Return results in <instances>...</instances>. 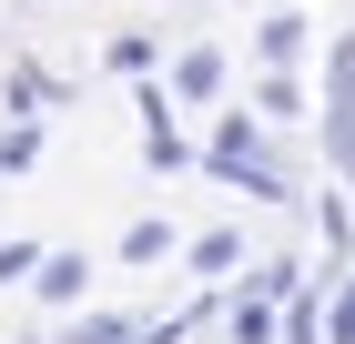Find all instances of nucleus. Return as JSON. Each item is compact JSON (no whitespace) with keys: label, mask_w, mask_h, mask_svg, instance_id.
<instances>
[{"label":"nucleus","mask_w":355,"mask_h":344,"mask_svg":"<svg viewBox=\"0 0 355 344\" xmlns=\"http://www.w3.org/2000/svg\"><path fill=\"white\" fill-rule=\"evenodd\" d=\"M142 162H153V172H183V162H193V142L173 132V102H163V81H142Z\"/></svg>","instance_id":"1"},{"label":"nucleus","mask_w":355,"mask_h":344,"mask_svg":"<svg viewBox=\"0 0 355 344\" xmlns=\"http://www.w3.org/2000/svg\"><path fill=\"white\" fill-rule=\"evenodd\" d=\"M244 162H264V122H254V111H234V122L214 132V172H244Z\"/></svg>","instance_id":"2"},{"label":"nucleus","mask_w":355,"mask_h":344,"mask_svg":"<svg viewBox=\"0 0 355 344\" xmlns=\"http://www.w3.org/2000/svg\"><path fill=\"white\" fill-rule=\"evenodd\" d=\"M254 51H264V61H274V71H284V61H295V51H304V21H295V10H274V21H264V30H254Z\"/></svg>","instance_id":"3"},{"label":"nucleus","mask_w":355,"mask_h":344,"mask_svg":"<svg viewBox=\"0 0 355 344\" xmlns=\"http://www.w3.org/2000/svg\"><path fill=\"white\" fill-rule=\"evenodd\" d=\"M41 162V122H0V172H31Z\"/></svg>","instance_id":"4"},{"label":"nucleus","mask_w":355,"mask_h":344,"mask_svg":"<svg viewBox=\"0 0 355 344\" xmlns=\"http://www.w3.org/2000/svg\"><path fill=\"white\" fill-rule=\"evenodd\" d=\"M173 81H183L193 102H214V91H223V51H183V71H173Z\"/></svg>","instance_id":"5"},{"label":"nucleus","mask_w":355,"mask_h":344,"mask_svg":"<svg viewBox=\"0 0 355 344\" xmlns=\"http://www.w3.org/2000/svg\"><path fill=\"white\" fill-rule=\"evenodd\" d=\"M325 111H355V30L335 41V91H325Z\"/></svg>","instance_id":"6"},{"label":"nucleus","mask_w":355,"mask_h":344,"mask_svg":"<svg viewBox=\"0 0 355 344\" xmlns=\"http://www.w3.org/2000/svg\"><path fill=\"white\" fill-rule=\"evenodd\" d=\"M325 152H335V172H355V111H325Z\"/></svg>","instance_id":"7"},{"label":"nucleus","mask_w":355,"mask_h":344,"mask_svg":"<svg viewBox=\"0 0 355 344\" xmlns=\"http://www.w3.org/2000/svg\"><path fill=\"white\" fill-rule=\"evenodd\" d=\"M21 273H51V264H41V243H0V284H21Z\"/></svg>","instance_id":"8"},{"label":"nucleus","mask_w":355,"mask_h":344,"mask_svg":"<svg viewBox=\"0 0 355 344\" xmlns=\"http://www.w3.org/2000/svg\"><path fill=\"white\" fill-rule=\"evenodd\" d=\"M163 243H173L163 223H132V233H122V253H132V264H163Z\"/></svg>","instance_id":"9"},{"label":"nucleus","mask_w":355,"mask_h":344,"mask_svg":"<svg viewBox=\"0 0 355 344\" xmlns=\"http://www.w3.org/2000/svg\"><path fill=\"white\" fill-rule=\"evenodd\" d=\"M325 344H355V293H345V314H335V334Z\"/></svg>","instance_id":"10"}]
</instances>
